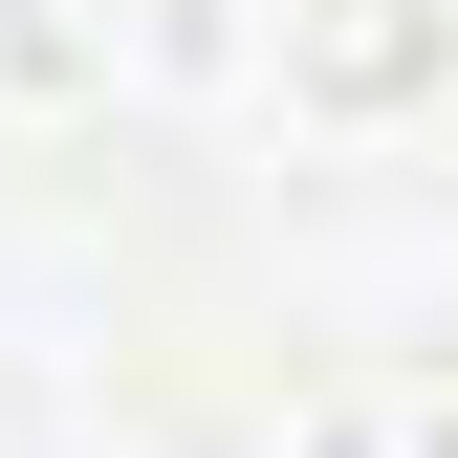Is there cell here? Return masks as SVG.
<instances>
[{"label":"cell","instance_id":"cell-1","mask_svg":"<svg viewBox=\"0 0 458 458\" xmlns=\"http://www.w3.org/2000/svg\"><path fill=\"white\" fill-rule=\"evenodd\" d=\"M437 66H458V0H284V109H327V131L415 109Z\"/></svg>","mask_w":458,"mask_h":458},{"label":"cell","instance_id":"cell-2","mask_svg":"<svg viewBox=\"0 0 458 458\" xmlns=\"http://www.w3.org/2000/svg\"><path fill=\"white\" fill-rule=\"evenodd\" d=\"M262 458H458V371H327Z\"/></svg>","mask_w":458,"mask_h":458},{"label":"cell","instance_id":"cell-3","mask_svg":"<svg viewBox=\"0 0 458 458\" xmlns=\"http://www.w3.org/2000/svg\"><path fill=\"white\" fill-rule=\"evenodd\" d=\"M0 88H66V0H0Z\"/></svg>","mask_w":458,"mask_h":458}]
</instances>
